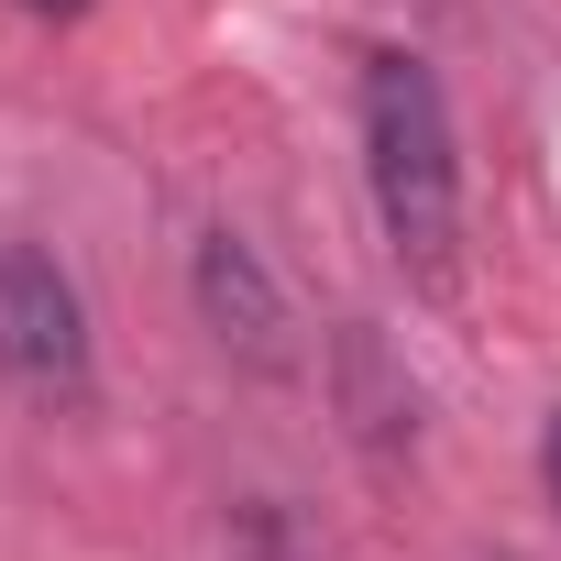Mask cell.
Segmentation results:
<instances>
[{
	"instance_id": "cell-5",
	"label": "cell",
	"mask_w": 561,
	"mask_h": 561,
	"mask_svg": "<svg viewBox=\"0 0 561 561\" xmlns=\"http://www.w3.org/2000/svg\"><path fill=\"white\" fill-rule=\"evenodd\" d=\"M23 12H78V0H23Z\"/></svg>"
},
{
	"instance_id": "cell-3",
	"label": "cell",
	"mask_w": 561,
	"mask_h": 561,
	"mask_svg": "<svg viewBox=\"0 0 561 561\" xmlns=\"http://www.w3.org/2000/svg\"><path fill=\"white\" fill-rule=\"evenodd\" d=\"M187 287H198V320L220 331V353L242 364H287V298H275V275L242 231H198L187 253Z\"/></svg>"
},
{
	"instance_id": "cell-4",
	"label": "cell",
	"mask_w": 561,
	"mask_h": 561,
	"mask_svg": "<svg viewBox=\"0 0 561 561\" xmlns=\"http://www.w3.org/2000/svg\"><path fill=\"white\" fill-rule=\"evenodd\" d=\"M539 484H550V506H561V408H550V430H539Z\"/></svg>"
},
{
	"instance_id": "cell-2",
	"label": "cell",
	"mask_w": 561,
	"mask_h": 561,
	"mask_svg": "<svg viewBox=\"0 0 561 561\" xmlns=\"http://www.w3.org/2000/svg\"><path fill=\"white\" fill-rule=\"evenodd\" d=\"M0 386H23L34 408H89L100 386L89 298L45 242H0Z\"/></svg>"
},
{
	"instance_id": "cell-1",
	"label": "cell",
	"mask_w": 561,
	"mask_h": 561,
	"mask_svg": "<svg viewBox=\"0 0 561 561\" xmlns=\"http://www.w3.org/2000/svg\"><path fill=\"white\" fill-rule=\"evenodd\" d=\"M353 122H364V187H375L386 253L440 287L451 242H462V154H451V100H440L430 56L375 45L364 89H353Z\"/></svg>"
}]
</instances>
